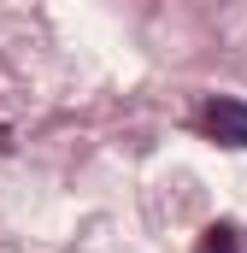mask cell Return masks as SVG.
<instances>
[{"mask_svg": "<svg viewBox=\"0 0 247 253\" xmlns=\"http://www.w3.org/2000/svg\"><path fill=\"white\" fill-rule=\"evenodd\" d=\"M200 129L212 141H224V147H247V100H236V94L206 100L200 106Z\"/></svg>", "mask_w": 247, "mask_h": 253, "instance_id": "1", "label": "cell"}, {"mask_svg": "<svg viewBox=\"0 0 247 253\" xmlns=\"http://www.w3.org/2000/svg\"><path fill=\"white\" fill-rule=\"evenodd\" d=\"M194 253H242V230H236V224H212Z\"/></svg>", "mask_w": 247, "mask_h": 253, "instance_id": "2", "label": "cell"}]
</instances>
